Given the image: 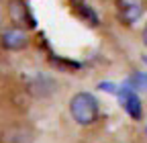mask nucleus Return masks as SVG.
I'll return each mask as SVG.
<instances>
[{
	"label": "nucleus",
	"mask_w": 147,
	"mask_h": 143,
	"mask_svg": "<svg viewBox=\"0 0 147 143\" xmlns=\"http://www.w3.org/2000/svg\"><path fill=\"white\" fill-rule=\"evenodd\" d=\"M141 39H143V45L147 47V25L143 27V33H141Z\"/></svg>",
	"instance_id": "nucleus-7"
},
{
	"label": "nucleus",
	"mask_w": 147,
	"mask_h": 143,
	"mask_svg": "<svg viewBox=\"0 0 147 143\" xmlns=\"http://www.w3.org/2000/svg\"><path fill=\"white\" fill-rule=\"evenodd\" d=\"M131 84H135V86L145 88V90H147V74H137V76H133V78H131Z\"/></svg>",
	"instance_id": "nucleus-6"
},
{
	"label": "nucleus",
	"mask_w": 147,
	"mask_h": 143,
	"mask_svg": "<svg viewBox=\"0 0 147 143\" xmlns=\"http://www.w3.org/2000/svg\"><path fill=\"white\" fill-rule=\"evenodd\" d=\"M69 113L78 125L86 127L98 119V100L90 92H78L69 100Z\"/></svg>",
	"instance_id": "nucleus-1"
},
{
	"label": "nucleus",
	"mask_w": 147,
	"mask_h": 143,
	"mask_svg": "<svg viewBox=\"0 0 147 143\" xmlns=\"http://www.w3.org/2000/svg\"><path fill=\"white\" fill-rule=\"evenodd\" d=\"M35 135L27 125H10L2 131V143H33Z\"/></svg>",
	"instance_id": "nucleus-4"
},
{
	"label": "nucleus",
	"mask_w": 147,
	"mask_h": 143,
	"mask_svg": "<svg viewBox=\"0 0 147 143\" xmlns=\"http://www.w3.org/2000/svg\"><path fill=\"white\" fill-rule=\"evenodd\" d=\"M8 19L18 29L35 25V19H33V14L29 10V4L25 2V0H10L8 2Z\"/></svg>",
	"instance_id": "nucleus-2"
},
{
	"label": "nucleus",
	"mask_w": 147,
	"mask_h": 143,
	"mask_svg": "<svg viewBox=\"0 0 147 143\" xmlns=\"http://www.w3.org/2000/svg\"><path fill=\"white\" fill-rule=\"evenodd\" d=\"M0 43H2L4 49L8 51H21L29 45V35L18 29V27H12V29H6L2 35H0Z\"/></svg>",
	"instance_id": "nucleus-3"
},
{
	"label": "nucleus",
	"mask_w": 147,
	"mask_h": 143,
	"mask_svg": "<svg viewBox=\"0 0 147 143\" xmlns=\"http://www.w3.org/2000/svg\"><path fill=\"white\" fill-rule=\"evenodd\" d=\"M121 102L125 106V111L131 115L133 119H141L143 111H141V102H139V96L131 90V88H123V92H121Z\"/></svg>",
	"instance_id": "nucleus-5"
}]
</instances>
